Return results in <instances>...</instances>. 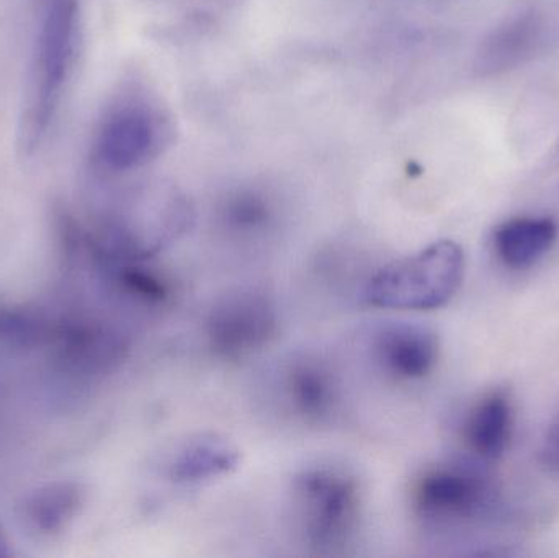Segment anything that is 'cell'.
Returning <instances> with one entry per match:
<instances>
[{"label": "cell", "mask_w": 559, "mask_h": 558, "mask_svg": "<svg viewBox=\"0 0 559 558\" xmlns=\"http://www.w3.org/2000/svg\"><path fill=\"white\" fill-rule=\"evenodd\" d=\"M550 455L555 462H559V423L555 426L550 436Z\"/></svg>", "instance_id": "cell-14"}, {"label": "cell", "mask_w": 559, "mask_h": 558, "mask_svg": "<svg viewBox=\"0 0 559 558\" xmlns=\"http://www.w3.org/2000/svg\"><path fill=\"white\" fill-rule=\"evenodd\" d=\"M489 501L485 478L466 465L430 468L414 487L413 503L420 520L430 524L468 520L481 513Z\"/></svg>", "instance_id": "cell-6"}, {"label": "cell", "mask_w": 559, "mask_h": 558, "mask_svg": "<svg viewBox=\"0 0 559 558\" xmlns=\"http://www.w3.org/2000/svg\"><path fill=\"white\" fill-rule=\"evenodd\" d=\"M465 275V254L443 239L397 259L377 272L365 288L373 307L391 310H436L452 300Z\"/></svg>", "instance_id": "cell-3"}, {"label": "cell", "mask_w": 559, "mask_h": 558, "mask_svg": "<svg viewBox=\"0 0 559 558\" xmlns=\"http://www.w3.org/2000/svg\"><path fill=\"white\" fill-rule=\"evenodd\" d=\"M280 393L289 412L308 425L329 422L341 403L338 377L325 360L308 354L283 367Z\"/></svg>", "instance_id": "cell-7"}, {"label": "cell", "mask_w": 559, "mask_h": 558, "mask_svg": "<svg viewBox=\"0 0 559 558\" xmlns=\"http://www.w3.org/2000/svg\"><path fill=\"white\" fill-rule=\"evenodd\" d=\"M79 0H41L32 82L22 120V150L35 153L52 130L81 48Z\"/></svg>", "instance_id": "cell-1"}, {"label": "cell", "mask_w": 559, "mask_h": 558, "mask_svg": "<svg viewBox=\"0 0 559 558\" xmlns=\"http://www.w3.org/2000/svg\"><path fill=\"white\" fill-rule=\"evenodd\" d=\"M79 504V494L74 485H56L46 488L32 498L26 508L29 521L39 530H58L74 513Z\"/></svg>", "instance_id": "cell-13"}, {"label": "cell", "mask_w": 559, "mask_h": 558, "mask_svg": "<svg viewBox=\"0 0 559 558\" xmlns=\"http://www.w3.org/2000/svg\"><path fill=\"white\" fill-rule=\"evenodd\" d=\"M277 328L274 298L262 288L246 287L229 292L213 305L205 334L216 356L238 360L264 349Z\"/></svg>", "instance_id": "cell-5"}, {"label": "cell", "mask_w": 559, "mask_h": 558, "mask_svg": "<svg viewBox=\"0 0 559 558\" xmlns=\"http://www.w3.org/2000/svg\"><path fill=\"white\" fill-rule=\"evenodd\" d=\"M238 464L239 451L231 441L205 432L190 436L169 452L164 475L174 484L197 485L231 474Z\"/></svg>", "instance_id": "cell-9"}, {"label": "cell", "mask_w": 559, "mask_h": 558, "mask_svg": "<svg viewBox=\"0 0 559 558\" xmlns=\"http://www.w3.org/2000/svg\"><path fill=\"white\" fill-rule=\"evenodd\" d=\"M371 349L378 366L400 380L429 376L439 359V340L430 328L393 321L374 331Z\"/></svg>", "instance_id": "cell-8"}, {"label": "cell", "mask_w": 559, "mask_h": 558, "mask_svg": "<svg viewBox=\"0 0 559 558\" xmlns=\"http://www.w3.org/2000/svg\"><path fill=\"white\" fill-rule=\"evenodd\" d=\"M558 226L551 218L509 219L495 233V251L506 268L522 271L537 264L557 241Z\"/></svg>", "instance_id": "cell-10"}, {"label": "cell", "mask_w": 559, "mask_h": 558, "mask_svg": "<svg viewBox=\"0 0 559 558\" xmlns=\"http://www.w3.org/2000/svg\"><path fill=\"white\" fill-rule=\"evenodd\" d=\"M511 429V402L504 393H491L469 413L465 438L475 454L485 461H496L508 449Z\"/></svg>", "instance_id": "cell-11"}, {"label": "cell", "mask_w": 559, "mask_h": 558, "mask_svg": "<svg viewBox=\"0 0 559 558\" xmlns=\"http://www.w3.org/2000/svg\"><path fill=\"white\" fill-rule=\"evenodd\" d=\"M2 547H3L2 537H0V554H3Z\"/></svg>", "instance_id": "cell-15"}, {"label": "cell", "mask_w": 559, "mask_h": 558, "mask_svg": "<svg viewBox=\"0 0 559 558\" xmlns=\"http://www.w3.org/2000/svg\"><path fill=\"white\" fill-rule=\"evenodd\" d=\"M293 504L306 546L319 556H335L354 543L361 494L350 472L322 464L302 468L293 480Z\"/></svg>", "instance_id": "cell-2"}, {"label": "cell", "mask_w": 559, "mask_h": 558, "mask_svg": "<svg viewBox=\"0 0 559 558\" xmlns=\"http://www.w3.org/2000/svg\"><path fill=\"white\" fill-rule=\"evenodd\" d=\"M170 128L159 110L127 102L108 111L92 141V164L108 176L130 173L159 156L169 143Z\"/></svg>", "instance_id": "cell-4"}, {"label": "cell", "mask_w": 559, "mask_h": 558, "mask_svg": "<svg viewBox=\"0 0 559 558\" xmlns=\"http://www.w3.org/2000/svg\"><path fill=\"white\" fill-rule=\"evenodd\" d=\"M223 219L236 236L252 238L264 233L272 222V209L267 200L251 190H241L226 202Z\"/></svg>", "instance_id": "cell-12"}]
</instances>
